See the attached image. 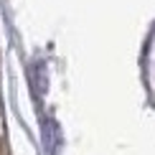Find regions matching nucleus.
Here are the masks:
<instances>
[{
	"mask_svg": "<svg viewBox=\"0 0 155 155\" xmlns=\"http://www.w3.org/2000/svg\"><path fill=\"white\" fill-rule=\"evenodd\" d=\"M0 155H8V150H5V132H3V109H0Z\"/></svg>",
	"mask_w": 155,
	"mask_h": 155,
	"instance_id": "nucleus-1",
	"label": "nucleus"
}]
</instances>
